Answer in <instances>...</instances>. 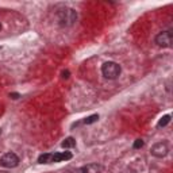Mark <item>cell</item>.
Segmentation results:
<instances>
[{
    "instance_id": "obj_1",
    "label": "cell",
    "mask_w": 173,
    "mask_h": 173,
    "mask_svg": "<svg viewBox=\"0 0 173 173\" xmlns=\"http://www.w3.org/2000/svg\"><path fill=\"white\" fill-rule=\"evenodd\" d=\"M122 72V68H120L119 64L116 62H112V61H108V62H104L102 66V73L103 76L108 79V80H115L118 79Z\"/></svg>"
},
{
    "instance_id": "obj_2",
    "label": "cell",
    "mask_w": 173,
    "mask_h": 173,
    "mask_svg": "<svg viewBox=\"0 0 173 173\" xmlns=\"http://www.w3.org/2000/svg\"><path fill=\"white\" fill-rule=\"evenodd\" d=\"M57 18L61 26H72L76 22V19H77V14L71 8H65L58 12Z\"/></svg>"
},
{
    "instance_id": "obj_3",
    "label": "cell",
    "mask_w": 173,
    "mask_h": 173,
    "mask_svg": "<svg viewBox=\"0 0 173 173\" xmlns=\"http://www.w3.org/2000/svg\"><path fill=\"white\" fill-rule=\"evenodd\" d=\"M19 164V157L15 153H5L0 157V165L4 168H15Z\"/></svg>"
},
{
    "instance_id": "obj_4",
    "label": "cell",
    "mask_w": 173,
    "mask_h": 173,
    "mask_svg": "<svg viewBox=\"0 0 173 173\" xmlns=\"http://www.w3.org/2000/svg\"><path fill=\"white\" fill-rule=\"evenodd\" d=\"M172 41H173V35L170 31H162L158 35L155 37V43L158 46L162 47H170L172 46Z\"/></svg>"
},
{
    "instance_id": "obj_5",
    "label": "cell",
    "mask_w": 173,
    "mask_h": 173,
    "mask_svg": "<svg viewBox=\"0 0 173 173\" xmlns=\"http://www.w3.org/2000/svg\"><path fill=\"white\" fill-rule=\"evenodd\" d=\"M168 145L165 142H158V143H154L153 146H151V154L154 155V157H158V158H162L165 155L168 154Z\"/></svg>"
},
{
    "instance_id": "obj_6",
    "label": "cell",
    "mask_w": 173,
    "mask_h": 173,
    "mask_svg": "<svg viewBox=\"0 0 173 173\" xmlns=\"http://www.w3.org/2000/svg\"><path fill=\"white\" fill-rule=\"evenodd\" d=\"M72 158V153L71 151H64V153H54L52 154L50 162H60V161H66Z\"/></svg>"
},
{
    "instance_id": "obj_7",
    "label": "cell",
    "mask_w": 173,
    "mask_h": 173,
    "mask_svg": "<svg viewBox=\"0 0 173 173\" xmlns=\"http://www.w3.org/2000/svg\"><path fill=\"white\" fill-rule=\"evenodd\" d=\"M83 173H102V166L98 164H88L83 166L81 169Z\"/></svg>"
},
{
    "instance_id": "obj_8",
    "label": "cell",
    "mask_w": 173,
    "mask_h": 173,
    "mask_svg": "<svg viewBox=\"0 0 173 173\" xmlns=\"http://www.w3.org/2000/svg\"><path fill=\"white\" fill-rule=\"evenodd\" d=\"M61 146L64 147V149H69V147H75L76 146V141L73 139L72 137H69V138H66L64 142L61 143Z\"/></svg>"
},
{
    "instance_id": "obj_9",
    "label": "cell",
    "mask_w": 173,
    "mask_h": 173,
    "mask_svg": "<svg viewBox=\"0 0 173 173\" xmlns=\"http://www.w3.org/2000/svg\"><path fill=\"white\" fill-rule=\"evenodd\" d=\"M50 158H52V154H49V153H45V154L39 155V158H38V162H39V164H49V162H50Z\"/></svg>"
},
{
    "instance_id": "obj_10",
    "label": "cell",
    "mask_w": 173,
    "mask_h": 173,
    "mask_svg": "<svg viewBox=\"0 0 173 173\" xmlns=\"http://www.w3.org/2000/svg\"><path fill=\"white\" fill-rule=\"evenodd\" d=\"M170 122V115H164L158 122V127H165Z\"/></svg>"
},
{
    "instance_id": "obj_11",
    "label": "cell",
    "mask_w": 173,
    "mask_h": 173,
    "mask_svg": "<svg viewBox=\"0 0 173 173\" xmlns=\"http://www.w3.org/2000/svg\"><path fill=\"white\" fill-rule=\"evenodd\" d=\"M98 119H99V115L98 114H93V115L88 116V118L84 120V123L85 124H92V123H95V122H98Z\"/></svg>"
},
{
    "instance_id": "obj_12",
    "label": "cell",
    "mask_w": 173,
    "mask_h": 173,
    "mask_svg": "<svg viewBox=\"0 0 173 173\" xmlns=\"http://www.w3.org/2000/svg\"><path fill=\"white\" fill-rule=\"evenodd\" d=\"M143 146V141L142 139H137L135 142H134V149H141Z\"/></svg>"
},
{
    "instance_id": "obj_13",
    "label": "cell",
    "mask_w": 173,
    "mask_h": 173,
    "mask_svg": "<svg viewBox=\"0 0 173 173\" xmlns=\"http://www.w3.org/2000/svg\"><path fill=\"white\" fill-rule=\"evenodd\" d=\"M62 77L68 79V77H69V72H68V71H64V72H62Z\"/></svg>"
},
{
    "instance_id": "obj_14",
    "label": "cell",
    "mask_w": 173,
    "mask_h": 173,
    "mask_svg": "<svg viewBox=\"0 0 173 173\" xmlns=\"http://www.w3.org/2000/svg\"><path fill=\"white\" fill-rule=\"evenodd\" d=\"M11 98H12V99H18L19 95H18V93H11Z\"/></svg>"
},
{
    "instance_id": "obj_15",
    "label": "cell",
    "mask_w": 173,
    "mask_h": 173,
    "mask_svg": "<svg viewBox=\"0 0 173 173\" xmlns=\"http://www.w3.org/2000/svg\"><path fill=\"white\" fill-rule=\"evenodd\" d=\"M0 30H1V24H0Z\"/></svg>"
}]
</instances>
